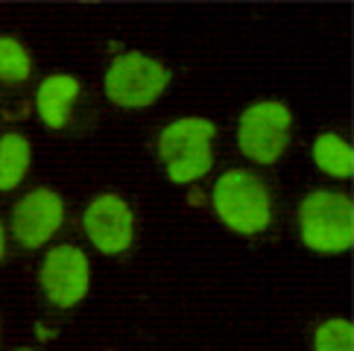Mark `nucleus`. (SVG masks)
Returning a JSON list of instances; mask_svg holds the SVG:
<instances>
[{
  "label": "nucleus",
  "mask_w": 354,
  "mask_h": 351,
  "mask_svg": "<svg viewBox=\"0 0 354 351\" xmlns=\"http://www.w3.org/2000/svg\"><path fill=\"white\" fill-rule=\"evenodd\" d=\"M30 167V144L18 132L0 137V191H12L27 176Z\"/></svg>",
  "instance_id": "nucleus-10"
},
{
  "label": "nucleus",
  "mask_w": 354,
  "mask_h": 351,
  "mask_svg": "<svg viewBox=\"0 0 354 351\" xmlns=\"http://www.w3.org/2000/svg\"><path fill=\"white\" fill-rule=\"evenodd\" d=\"M80 94V82L65 73H56V77H47L39 85V94H35V103H39V115L47 126L62 129L68 120V108Z\"/></svg>",
  "instance_id": "nucleus-9"
},
{
  "label": "nucleus",
  "mask_w": 354,
  "mask_h": 351,
  "mask_svg": "<svg viewBox=\"0 0 354 351\" xmlns=\"http://www.w3.org/2000/svg\"><path fill=\"white\" fill-rule=\"evenodd\" d=\"M21 351H27V348H21Z\"/></svg>",
  "instance_id": "nucleus-15"
},
{
  "label": "nucleus",
  "mask_w": 354,
  "mask_h": 351,
  "mask_svg": "<svg viewBox=\"0 0 354 351\" xmlns=\"http://www.w3.org/2000/svg\"><path fill=\"white\" fill-rule=\"evenodd\" d=\"M41 287L59 307H71L88 293V258L77 246H56L44 258Z\"/></svg>",
  "instance_id": "nucleus-6"
},
{
  "label": "nucleus",
  "mask_w": 354,
  "mask_h": 351,
  "mask_svg": "<svg viewBox=\"0 0 354 351\" xmlns=\"http://www.w3.org/2000/svg\"><path fill=\"white\" fill-rule=\"evenodd\" d=\"M85 231L91 243L106 255L126 252L132 243V211L120 196H97L85 211Z\"/></svg>",
  "instance_id": "nucleus-7"
},
{
  "label": "nucleus",
  "mask_w": 354,
  "mask_h": 351,
  "mask_svg": "<svg viewBox=\"0 0 354 351\" xmlns=\"http://www.w3.org/2000/svg\"><path fill=\"white\" fill-rule=\"evenodd\" d=\"M316 351H351V322L328 319L316 331Z\"/></svg>",
  "instance_id": "nucleus-13"
},
{
  "label": "nucleus",
  "mask_w": 354,
  "mask_h": 351,
  "mask_svg": "<svg viewBox=\"0 0 354 351\" xmlns=\"http://www.w3.org/2000/svg\"><path fill=\"white\" fill-rule=\"evenodd\" d=\"M170 82V70L161 61L141 56V53H126L115 59V65L106 73V91L111 103L126 108H141L156 103L161 91Z\"/></svg>",
  "instance_id": "nucleus-4"
},
{
  "label": "nucleus",
  "mask_w": 354,
  "mask_h": 351,
  "mask_svg": "<svg viewBox=\"0 0 354 351\" xmlns=\"http://www.w3.org/2000/svg\"><path fill=\"white\" fill-rule=\"evenodd\" d=\"M313 158H316V164H319V170H325V173L339 176V179L351 176L354 155H351V149H348V144L343 141V137L319 135L316 144H313Z\"/></svg>",
  "instance_id": "nucleus-11"
},
{
  "label": "nucleus",
  "mask_w": 354,
  "mask_h": 351,
  "mask_svg": "<svg viewBox=\"0 0 354 351\" xmlns=\"http://www.w3.org/2000/svg\"><path fill=\"white\" fill-rule=\"evenodd\" d=\"M217 126L202 117H185L170 123L158 137V153L173 182H194L211 170V141Z\"/></svg>",
  "instance_id": "nucleus-1"
},
{
  "label": "nucleus",
  "mask_w": 354,
  "mask_h": 351,
  "mask_svg": "<svg viewBox=\"0 0 354 351\" xmlns=\"http://www.w3.org/2000/svg\"><path fill=\"white\" fill-rule=\"evenodd\" d=\"M30 77V56L15 39H0V79L21 82Z\"/></svg>",
  "instance_id": "nucleus-12"
},
{
  "label": "nucleus",
  "mask_w": 354,
  "mask_h": 351,
  "mask_svg": "<svg viewBox=\"0 0 354 351\" xmlns=\"http://www.w3.org/2000/svg\"><path fill=\"white\" fill-rule=\"evenodd\" d=\"M0 258H3V229H0Z\"/></svg>",
  "instance_id": "nucleus-14"
},
{
  "label": "nucleus",
  "mask_w": 354,
  "mask_h": 351,
  "mask_svg": "<svg viewBox=\"0 0 354 351\" xmlns=\"http://www.w3.org/2000/svg\"><path fill=\"white\" fill-rule=\"evenodd\" d=\"M240 149L258 164H272L290 141V111L284 103L263 99L243 111L237 129Z\"/></svg>",
  "instance_id": "nucleus-5"
},
{
  "label": "nucleus",
  "mask_w": 354,
  "mask_h": 351,
  "mask_svg": "<svg viewBox=\"0 0 354 351\" xmlns=\"http://www.w3.org/2000/svg\"><path fill=\"white\" fill-rule=\"evenodd\" d=\"M214 208L225 225L240 234H258L270 225V193L258 176L232 170L214 187Z\"/></svg>",
  "instance_id": "nucleus-3"
},
{
  "label": "nucleus",
  "mask_w": 354,
  "mask_h": 351,
  "mask_svg": "<svg viewBox=\"0 0 354 351\" xmlns=\"http://www.w3.org/2000/svg\"><path fill=\"white\" fill-rule=\"evenodd\" d=\"M301 240L316 252H346L354 243L351 199L334 191L310 193L299 211Z\"/></svg>",
  "instance_id": "nucleus-2"
},
{
  "label": "nucleus",
  "mask_w": 354,
  "mask_h": 351,
  "mask_svg": "<svg viewBox=\"0 0 354 351\" xmlns=\"http://www.w3.org/2000/svg\"><path fill=\"white\" fill-rule=\"evenodd\" d=\"M62 214H65V205H62L59 193L53 191L27 193L15 205V214H12V229H15L18 243L27 249H39L62 225Z\"/></svg>",
  "instance_id": "nucleus-8"
}]
</instances>
